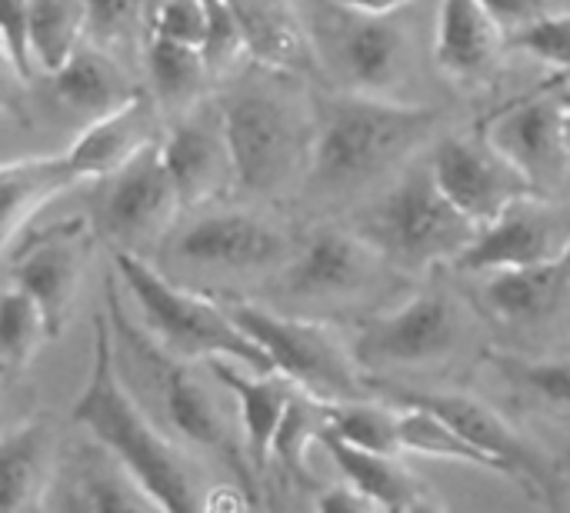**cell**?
Wrapping results in <instances>:
<instances>
[{
    "mask_svg": "<svg viewBox=\"0 0 570 513\" xmlns=\"http://www.w3.org/2000/svg\"><path fill=\"white\" fill-rule=\"evenodd\" d=\"M481 3H484V7L491 10V17L504 27V33L541 13V0H481Z\"/></svg>",
    "mask_w": 570,
    "mask_h": 513,
    "instance_id": "42",
    "label": "cell"
},
{
    "mask_svg": "<svg viewBox=\"0 0 570 513\" xmlns=\"http://www.w3.org/2000/svg\"><path fill=\"white\" fill-rule=\"evenodd\" d=\"M160 154L177 184L184 210L210 200L227 180H234V160L220 110L210 114L204 107H190L174 127L164 130Z\"/></svg>",
    "mask_w": 570,
    "mask_h": 513,
    "instance_id": "16",
    "label": "cell"
},
{
    "mask_svg": "<svg viewBox=\"0 0 570 513\" xmlns=\"http://www.w3.org/2000/svg\"><path fill=\"white\" fill-rule=\"evenodd\" d=\"M551 87H558V93H561V107H564V127H568V144H570V80H564V83H551Z\"/></svg>",
    "mask_w": 570,
    "mask_h": 513,
    "instance_id": "44",
    "label": "cell"
},
{
    "mask_svg": "<svg viewBox=\"0 0 570 513\" xmlns=\"http://www.w3.org/2000/svg\"><path fill=\"white\" fill-rule=\"evenodd\" d=\"M397 414H401L397 427H401V451L404 454H417V457H431V461H454V464H471V467L494 471L491 461L478 447H471L438 414H431L424 407H414V404H401Z\"/></svg>",
    "mask_w": 570,
    "mask_h": 513,
    "instance_id": "33",
    "label": "cell"
},
{
    "mask_svg": "<svg viewBox=\"0 0 570 513\" xmlns=\"http://www.w3.org/2000/svg\"><path fill=\"white\" fill-rule=\"evenodd\" d=\"M207 367L237 404L244 454H247L250 467L264 471L271 464L277 427H281L294 394L301 391V384L277 371H257V367H247V364L227 361V357L207 361Z\"/></svg>",
    "mask_w": 570,
    "mask_h": 513,
    "instance_id": "18",
    "label": "cell"
},
{
    "mask_svg": "<svg viewBox=\"0 0 570 513\" xmlns=\"http://www.w3.org/2000/svg\"><path fill=\"white\" fill-rule=\"evenodd\" d=\"M174 254L214 270H261L284 257V237L247 210H217L187 224L174 240Z\"/></svg>",
    "mask_w": 570,
    "mask_h": 513,
    "instance_id": "15",
    "label": "cell"
},
{
    "mask_svg": "<svg viewBox=\"0 0 570 513\" xmlns=\"http://www.w3.org/2000/svg\"><path fill=\"white\" fill-rule=\"evenodd\" d=\"M144 344H147V367H150V374L157 381V394L164 397V411H167V421L174 424V431L184 441L197 444V447L224 454V461L240 477H247V464L237 457V447L230 441V431H227V424H224L210 391L194 374L197 361L170 357L154 341H144Z\"/></svg>",
    "mask_w": 570,
    "mask_h": 513,
    "instance_id": "17",
    "label": "cell"
},
{
    "mask_svg": "<svg viewBox=\"0 0 570 513\" xmlns=\"http://www.w3.org/2000/svg\"><path fill=\"white\" fill-rule=\"evenodd\" d=\"M160 137L164 130H160L157 103L140 90L117 110L87 120V127L67 147V157L83 180H100L117 167H124L130 157H137L144 147L157 144Z\"/></svg>",
    "mask_w": 570,
    "mask_h": 513,
    "instance_id": "20",
    "label": "cell"
},
{
    "mask_svg": "<svg viewBox=\"0 0 570 513\" xmlns=\"http://www.w3.org/2000/svg\"><path fill=\"white\" fill-rule=\"evenodd\" d=\"M50 504L60 511H157L134 474L97 441L57 461Z\"/></svg>",
    "mask_w": 570,
    "mask_h": 513,
    "instance_id": "19",
    "label": "cell"
},
{
    "mask_svg": "<svg viewBox=\"0 0 570 513\" xmlns=\"http://www.w3.org/2000/svg\"><path fill=\"white\" fill-rule=\"evenodd\" d=\"M83 184L80 170L70 164L67 150L57 157H20L0 167V200H3V250L27 234L30 220L63 190Z\"/></svg>",
    "mask_w": 570,
    "mask_h": 513,
    "instance_id": "26",
    "label": "cell"
},
{
    "mask_svg": "<svg viewBox=\"0 0 570 513\" xmlns=\"http://www.w3.org/2000/svg\"><path fill=\"white\" fill-rule=\"evenodd\" d=\"M150 33L204 50V40H207V0H164L150 17Z\"/></svg>",
    "mask_w": 570,
    "mask_h": 513,
    "instance_id": "38",
    "label": "cell"
},
{
    "mask_svg": "<svg viewBox=\"0 0 570 513\" xmlns=\"http://www.w3.org/2000/svg\"><path fill=\"white\" fill-rule=\"evenodd\" d=\"M504 47L551 67L554 70L551 83H564L570 80V10H561V13L541 10L538 17L508 30Z\"/></svg>",
    "mask_w": 570,
    "mask_h": 513,
    "instance_id": "36",
    "label": "cell"
},
{
    "mask_svg": "<svg viewBox=\"0 0 570 513\" xmlns=\"http://www.w3.org/2000/svg\"><path fill=\"white\" fill-rule=\"evenodd\" d=\"M484 134L534 184L538 194L558 190L570 177V144L558 87H541L498 110Z\"/></svg>",
    "mask_w": 570,
    "mask_h": 513,
    "instance_id": "13",
    "label": "cell"
},
{
    "mask_svg": "<svg viewBox=\"0 0 570 513\" xmlns=\"http://www.w3.org/2000/svg\"><path fill=\"white\" fill-rule=\"evenodd\" d=\"M147 73H150V83H154V93L160 103L187 107V103H194L210 67H207V57L200 47L150 33L147 37Z\"/></svg>",
    "mask_w": 570,
    "mask_h": 513,
    "instance_id": "31",
    "label": "cell"
},
{
    "mask_svg": "<svg viewBox=\"0 0 570 513\" xmlns=\"http://www.w3.org/2000/svg\"><path fill=\"white\" fill-rule=\"evenodd\" d=\"M344 20L337 33V63L344 80H351L361 93L387 97L391 87L404 77L407 67V37L391 17L374 13H354Z\"/></svg>",
    "mask_w": 570,
    "mask_h": 513,
    "instance_id": "21",
    "label": "cell"
},
{
    "mask_svg": "<svg viewBox=\"0 0 570 513\" xmlns=\"http://www.w3.org/2000/svg\"><path fill=\"white\" fill-rule=\"evenodd\" d=\"M317 511L364 513V511H381V507H377V501H374V497H367L361 487H354L351 481H344V484H334V487H327V491L317 497Z\"/></svg>",
    "mask_w": 570,
    "mask_h": 513,
    "instance_id": "41",
    "label": "cell"
},
{
    "mask_svg": "<svg viewBox=\"0 0 570 513\" xmlns=\"http://www.w3.org/2000/svg\"><path fill=\"white\" fill-rule=\"evenodd\" d=\"M394 404H414L441 421H448L471 447H478L494 474H504L518 484H524L534 497L551 501L554 487V467L548 454L531 444L508 417H501L491 404L471 397V394H454V391H391Z\"/></svg>",
    "mask_w": 570,
    "mask_h": 513,
    "instance_id": "7",
    "label": "cell"
},
{
    "mask_svg": "<svg viewBox=\"0 0 570 513\" xmlns=\"http://www.w3.org/2000/svg\"><path fill=\"white\" fill-rule=\"evenodd\" d=\"M53 341L50 324L40 310V304L20 290L17 284H7L0 300V364L7 377H17L30 367L37 351Z\"/></svg>",
    "mask_w": 570,
    "mask_h": 513,
    "instance_id": "32",
    "label": "cell"
},
{
    "mask_svg": "<svg viewBox=\"0 0 570 513\" xmlns=\"http://www.w3.org/2000/svg\"><path fill=\"white\" fill-rule=\"evenodd\" d=\"M570 297V250L524 270L484 274L481 304L491 317L511 327H531L561 310Z\"/></svg>",
    "mask_w": 570,
    "mask_h": 513,
    "instance_id": "22",
    "label": "cell"
},
{
    "mask_svg": "<svg viewBox=\"0 0 570 513\" xmlns=\"http://www.w3.org/2000/svg\"><path fill=\"white\" fill-rule=\"evenodd\" d=\"M100 184L97 217L117 247L140 250L144 244H157L170 230L177 210H184L177 184L164 164L160 140L100 177Z\"/></svg>",
    "mask_w": 570,
    "mask_h": 513,
    "instance_id": "10",
    "label": "cell"
},
{
    "mask_svg": "<svg viewBox=\"0 0 570 513\" xmlns=\"http://www.w3.org/2000/svg\"><path fill=\"white\" fill-rule=\"evenodd\" d=\"M438 127V110L377 93H337L321 107L311 147V177L327 190H344L407 160Z\"/></svg>",
    "mask_w": 570,
    "mask_h": 513,
    "instance_id": "2",
    "label": "cell"
},
{
    "mask_svg": "<svg viewBox=\"0 0 570 513\" xmlns=\"http://www.w3.org/2000/svg\"><path fill=\"white\" fill-rule=\"evenodd\" d=\"M224 134L234 160V180L247 194H277L301 164V127L271 93L244 90L220 103Z\"/></svg>",
    "mask_w": 570,
    "mask_h": 513,
    "instance_id": "6",
    "label": "cell"
},
{
    "mask_svg": "<svg viewBox=\"0 0 570 513\" xmlns=\"http://www.w3.org/2000/svg\"><path fill=\"white\" fill-rule=\"evenodd\" d=\"M324 414H327V434L374 451V454H387V457H401V427H397V407H384V404H371V401H357V397H341V401H324Z\"/></svg>",
    "mask_w": 570,
    "mask_h": 513,
    "instance_id": "30",
    "label": "cell"
},
{
    "mask_svg": "<svg viewBox=\"0 0 570 513\" xmlns=\"http://www.w3.org/2000/svg\"><path fill=\"white\" fill-rule=\"evenodd\" d=\"M341 10H354V13H374V17H391L401 7H407L411 0H331Z\"/></svg>",
    "mask_w": 570,
    "mask_h": 513,
    "instance_id": "43",
    "label": "cell"
},
{
    "mask_svg": "<svg viewBox=\"0 0 570 513\" xmlns=\"http://www.w3.org/2000/svg\"><path fill=\"white\" fill-rule=\"evenodd\" d=\"M30 3V50L43 73H57L87 37L83 0H27Z\"/></svg>",
    "mask_w": 570,
    "mask_h": 513,
    "instance_id": "29",
    "label": "cell"
},
{
    "mask_svg": "<svg viewBox=\"0 0 570 513\" xmlns=\"http://www.w3.org/2000/svg\"><path fill=\"white\" fill-rule=\"evenodd\" d=\"M381 254L371 240H364L357 230L341 227H321L314 230L297 257L284 267L281 287L297 300H337L361 294L377 267Z\"/></svg>",
    "mask_w": 570,
    "mask_h": 513,
    "instance_id": "14",
    "label": "cell"
},
{
    "mask_svg": "<svg viewBox=\"0 0 570 513\" xmlns=\"http://www.w3.org/2000/svg\"><path fill=\"white\" fill-rule=\"evenodd\" d=\"M484 364L521 394L548 407L570 411V357H521L508 351H491Z\"/></svg>",
    "mask_w": 570,
    "mask_h": 513,
    "instance_id": "34",
    "label": "cell"
},
{
    "mask_svg": "<svg viewBox=\"0 0 570 513\" xmlns=\"http://www.w3.org/2000/svg\"><path fill=\"white\" fill-rule=\"evenodd\" d=\"M324 431H327V414L321 394L301 387L277 427L271 461H277L294 477H307V451L311 444H321Z\"/></svg>",
    "mask_w": 570,
    "mask_h": 513,
    "instance_id": "35",
    "label": "cell"
},
{
    "mask_svg": "<svg viewBox=\"0 0 570 513\" xmlns=\"http://www.w3.org/2000/svg\"><path fill=\"white\" fill-rule=\"evenodd\" d=\"M570 250V200L531 194L511 204L498 220L484 224L478 240L454 264L461 274L524 270Z\"/></svg>",
    "mask_w": 570,
    "mask_h": 513,
    "instance_id": "11",
    "label": "cell"
},
{
    "mask_svg": "<svg viewBox=\"0 0 570 513\" xmlns=\"http://www.w3.org/2000/svg\"><path fill=\"white\" fill-rule=\"evenodd\" d=\"M87 3V37L100 47H120L140 30H150L147 0H83Z\"/></svg>",
    "mask_w": 570,
    "mask_h": 513,
    "instance_id": "37",
    "label": "cell"
},
{
    "mask_svg": "<svg viewBox=\"0 0 570 513\" xmlns=\"http://www.w3.org/2000/svg\"><path fill=\"white\" fill-rule=\"evenodd\" d=\"M240 40H244V57L267 70H287L301 73L311 67V40L307 30L294 10L291 0H227Z\"/></svg>",
    "mask_w": 570,
    "mask_h": 513,
    "instance_id": "25",
    "label": "cell"
},
{
    "mask_svg": "<svg viewBox=\"0 0 570 513\" xmlns=\"http://www.w3.org/2000/svg\"><path fill=\"white\" fill-rule=\"evenodd\" d=\"M110 317L94 320V364L83 391L73 401L70 421L104 444L140 484L157 511H197V487L184 457L170 441L147 421L130 391L120 384L117 371V341Z\"/></svg>",
    "mask_w": 570,
    "mask_h": 513,
    "instance_id": "1",
    "label": "cell"
},
{
    "mask_svg": "<svg viewBox=\"0 0 570 513\" xmlns=\"http://www.w3.org/2000/svg\"><path fill=\"white\" fill-rule=\"evenodd\" d=\"M50 80H53V97L70 114H80L87 120L104 117L140 93L124 73V67L110 57V50L94 40L80 43L77 53L57 73H50Z\"/></svg>",
    "mask_w": 570,
    "mask_h": 513,
    "instance_id": "27",
    "label": "cell"
},
{
    "mask_svg": "<svg viewBox=\"0 0 570 513\" xmlns=\"http://www.w3.org/2000/svg\"><path fill=\"white\" fill-rule=\"evenodd\" d=\"M3 53L20 80H30L37 60L30 50V3L3 0Z\"/></svg>",
    "mask_w": 570,
    "mask_h": 513,
    "instance_id": "40",
    "label": "cell"
},
{
    "mask_svg": "<svg viewBox=\"0 0 570 513\" xmlns=\"http://www.w3.org/2000/svg\"><path fill=\"white\" fill-rule=\"evenodd\" d=\"M7 254V284H17L20 290H27L47 324L50 334L60 337L70 314H73V300L83 280V267L90 257V227L87 220L73 217V220H60L33 237L23 234V244H13Z\"/></svg>",
    "mask_w": 570,
    "mask_h": 513,
    "instance_id": "12",
    "label": "cell"
},
{
    "mask_svg": "<svg viewBox=\"0 0 570 513\" xmlns=\"http://www.w3.org/2000/svg\"><path fill=\"white\" fill-rule=\"evenodd\" d=\"M244 53L240 27L227 0H207V40H204V57L210 73L230 67Z\"/></svg>",
    "mask_w": 570,
    "mask_h": 513,
    "instance_id": "39",
    "label": "cell"
},
{
    "mask_svg": "<svg viewBox=\"0 0 570 513\" xmlns=\"http://www.w3.org/2000/svg\"><path fill=\"white\" fill-rule=\"evenodd\" d=\"M114 274L134 297L140 320L157 347L180 361H240L257 371H274L267 354L237 327L224 300H207L167 280L140 250L114 247Z\"/></svg>",
    "mask_w": 570,
    "mask_h": 513,
    "instance_id": "3",
    "label": "cell"
},
{
    "mask_svg": "<svg viewBox=\"0 0 570 513\" xmlns=\"http://www.w3.org/2000/svg\"><path fill=\"white\" fill-rule=\"evenodd\" d=\"M504 47V27L481 0H441L434 23V63L454 80L484 77Z\"/></svg>",
    "mask_w": 570,
    "mask_h": 513,
    "instance_id": "23",
    "label": "cell"
},
{
    "mask_svg": "<svg viewBox=\"0 0 570 513\" xmlns=\"http://www.w3.org/2000/svg\"><path fill=\"white\" fill-rule=\"evenodd\" d=\"M160 3H164V0H147V13H150V17H154V10H157V7H160Z\"/></svg>",
    "mask_w": 570,
    "mask_h": 513,
    "instance_id": "45",
    "label": "cell"
},
{
    "mask_svg": "<svg viewBox=\"0 0 570 513\" xmlns=\"http://www.w3.org/2000/svg\"><path fill=\"white\" fill-rule=\"evenodd\" d=\"M428 164L454 207H461L481 227L498 220L521 197L538 194L534 184L494 147L484 130L441 137L431 147Z\"/></svg>",
    "mask_w": 570,
    "mask_h": 513,
    "instance_id": "9",
    "label": "cell"
},
{
    "mask_svg": "<svg viewBox=\"0 0 570 513\" xmlns=\"http://www.w3.org/2000/svg\"><path fill=\"white\" fill-rule=\"evenodd\" d=\"M237 327L267 354L277 374L297 381L304 391L331 397H357V357L347 351L337 334L317 320H301L277 314L250 300H224Z\"/></svg>",
    "mask_w": 570,
    "mask_h": 513,
    "instance_id": "5",
    "label": "cell"
},
{
    "mask_svg": "<svg viewBox=\"0 0 570 513\" xmlns=\"http://www.w3.org/2000/svg\"><path fill=\"white\" fill-rule=\"evenodd\" d=\"M57 477L53 434L30 417L10 427L0 441V511H40L50 501Z\"/></svg>",
    "mask_w": 570,
    "mask_h": 513,
    "instance_id": "24",
    "label": "cell"
},
{
    "mask_svg": "<svg viewBox=\"0 0 570 513\" xmlns=\"http://www.w3.org/2000/svg\"><path fill=\"white\" fill-rule=\"evenodd\" d=\"M321 447L331 454L341 477L351 481L354 487H361L367 497H374L381 511H424V507H431L428 497L421 494V487L414 484V477L404 474L397 457L354 447V444H347L327 431L321 437Z\"/></svg>",
    "mask_w": 570,
    "mask_h": 513,
    "instance_id": "28",
    "label": "cell"
},
{
    "mask_svg": "<svg viewBox=\"0 0 570 513\" xmlns=\"http://www.w3.org/2000/svg\"><path fill=\"white\" fill-rule=\"evenodd\" d=\"M461 341V314L441 290H421L411 300L371 317L351 351L361 367H417L448 357Z\"/></svg>",
    "mask_w": 570,
    "mask_h": 513,
    "instance_id": "8",
    "label": "cell"
},
{
    "mask_svg": "<svg viewBox=\"0 0 570 513\" xmlns=\"http://www.w3.org/2000/svg\"><path fill=\"white\" fill-rule=\"evenodd\" d=\"M354 230L371 240L384 260L404 270H428L458 264L478 240L481 224L454 207L438 187L431 164H421L404 170L397 184L361 214Z\"/></svg>",
    "mask_w": 570,
    "mask_h": 513,
    "instance_id": "4",
    "label": "cell"
}]
</instances>
